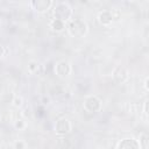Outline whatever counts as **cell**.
<instances>
[{"instance_id":"6da1fadb","label":"cell","mask_w":149,"mask_h":149,"mask_svg":"<svg viewBox=\"0 0 149 149\" xmlns=\"http://www.w3.org/2000/svg\"><path fill=\"white\" fill-rule=\"evenodd\" d=\"M65 28L68 29L69 34L73 37H84L88 31L87 23L80 19H72L68 21V24H65Z\"/></svg>"},{"instance_id":"7a4b0ae2","label":"cell","mask_w":149,"mask_h":149,"mask_svg":"<svg viewBox=\"0 0 149 149\" xmlns=\"http://www.w3.org/2000/svg\"><path fill=\"white\" fill-rule=\"evenodd\" d=\"M72 14H73V10L68 2H59L54 8V19L59 20L64 23L71 20Z\"/></svg>"},{"instance_id":"3957f363","label":"cell","mask_w":149,"mask_h":149,"mask_svg":"<svg viewBox=\"0 0 149 149\" xmlns=\"http://www.w3.org/2000/svg\"><path fill=\"white\" fill-rule=\"evenodd\" d=\"M71 128H72L71 122L66 118L58 119L56 121V123H55V133L58 136H65V135H68L71 132Z\"/></svg>"},{"instance_id":"277c9868","label":"cell","mask_w":149,"mask_h":149,"mask_svg":"<svg viewBox=\"0 0 149 149\" xmlns=\"http://www.w3.org/2000/svg\"><path fill=\"white\" fill-rule=\"evenodd\" d=\"M112 77L114 79V81L116 84H123L128 80L129 78V72H128V69L123 65H118L113 72H112Z\"/></svg>"},{"instance_id":"5b68a950","label":"cell","mask_w":149,"mask_h":149,"mask_svg":"<svg viewBox=\"0 0 149 149\" xmlns=\"http://www.w3.org/2000/svg\"><path fill=\"white\" fill-rule=\"evenodd\" d=\"M84 108L90 113H97L101 109V100L95 95H90L84 100Z\"/></svg>"},{"instance_id":"8992f818","label":"cell","mask_w":149,"mask_h":149,"mask_svg":"<svg viewBox=\"0 0 149 149\" xmlns=\"http://www.w3.org/2000/svg\"><path fill=\"white\" fill-rule=\"evenodd\" d=\"M71 71H72V68H71V64L68 61H59L55 65V72L61 78L68 77L71 73Z\"/></svg>"},{"instance_id":"52a82bcc","label":"cell","mask_w":149,"mask_h":149,"mask_svg":"<svg viewBox=\"0 0 149 149\" xmlns=\"http://www.w3.org/2000/svg\"><path fill=\"white\" fill-rule=\"evenodd\" d=\"M52 5H54V2L51 0H33V1H30L31 8L37 13L47 12L48 9H50V7Z\"/></svg>"},{"instance_id":"ba28073f","label":"cell","mask_w":149,"mask_h":149,"mask_svg":"<svg viewBox=\"0 0 149 149\" xmlns=\"http://www.w3.org/2000/svg\"><path fill=\"white\" fill-rule=\"evenodd\" d=\"M116 149H140V146L137 140L133 137H127V139H122L118 143Z\"/></svg>"},{"instance_id":"9c48e42d","label":"cell","mask_w":149,"mask_h":149,"mask_svg":"<svg viewBox=\"0 0 149 149\" xmlns=\"http://www.w3.org/2000/svg\"><path fill=\"white\" fill-rule=\"evenodd\" d=\"M98 21H99V23L101 26H109L114 21L112 10H102V12H100L99 15H98Z\"/></svg>"},{"instance_id":"30bf717a","label":"cell","mask_w":149,"mask_h":149,"mask_svg":"<svg viewBox=\"0 0 149 149\" xmlns=\"http://www.w3.org/2000/svg\"><path fill=\"white\" fill-rule=\"evenodd\" d=\"M50 28H51L54 31H56V33H61V31H63V30L65 29V23L62 22V21H59V20L52 19V20L50 21Z\"/></svg>"},{"instance_id":"8fae6325","label":"cell","mask_w":149,"mask_h":149,"mask_svg":"<svg viewBox=\"0 0 149 149\" xmlns=\"http://www.w3.org/2000/svg\"><path fill=\"white\" fill-rule=\"evenodd\" d=\"M137 142H139L140 149H149V136L147 133H141Z\"/></svg>"},{"instance_id":"7c38bea8","label":"cell","mask_w":149,"mask_h":149,"mask_svg":"<svg viewBox=\"0 0 149 149\" xmlns=\"http://www.w3.org/2000/svg\"><path fill=\"white\" fill-rule=\"evenodd\" d=\"M38 66H40L38 62H36V61H30V62L28 63V71H29L30 73H35V72L38 70Z\"/></svg>"},{"instance_id":"4fadbf2b","label":"cell","mask_w":149,"mask_h":149,"mask_svg":"<svg viewBox=\"0 0 149 149\" xmlns=\"http://www.w3.org/2000/svg\"><path fill=\"white\" fill-rule=\"evenodd\" d=\"M26 121L23 120V119H16L15 121H14V127L16 128V129H19V130H22V129H24L26 128Z\"/></svg>"},{"instance_id":"5bb4252c","label":"cell","mask_w":149,"mask_h":149,"mask_svg":"<svg viewBox=\"0 0 149 149\" xmlns=\"http://www.w3.org/2000/svg\"><path fill=\"white\" fill-rule=\"evenodd\" d=\"M13 105H14V107H16V108L22 107V105H23V98H22L21 95H15L14 99H13Z\"/></svg>"},{"instance_id":"9a60e30c","label":"cell","mask_w":149,"mask_h":149,"mask_svg":"<svg viewBox=\"0 0 149 149\" xmlns=\"http://www.w3.org/2000/svg\"><path fill=\"white\" fill-rule=\"evenodd\" d=\"M14 149H27V147L22 140H17L14 142Z\"/></svg>"},{"instance_id":"2e32d148","label":"cell","mask_w":149,"mask_h":149,"mask_svg":"<svg viewBox=\"0 0 149 149\" xmlns=\"http://www.w3.org/2000/svg\"><path fill=\"white\" fill-rule=\"evenodd\" d=\"M6 54H7V50L5 49V47L2 44H0V58H2Z\"/></svg>"},{"instance_id":"e0dca14e","label":"cell","mask_w":149,"mask_h":149,"mask_svg":"<svg viewBox=\"0 0 149 149\" xmlns=\"http://www.w3.org/2000/svg\"><path fill=\"white\" fill-rule=\"evenodd\" d=\"M143 113H144V115H146V118H147V115H148V101H144V105H143Z\"/></svg>"},{"instance_id":"ac0fdd59","label":"cell","mask_w":149,"mask_h":149,"mask_svg":"<svg viewBox=\"0 0 149 149\" xmlns=\"http://www.w3.org/2000/svg\"><path fill=\"white\" fill-rule=\"evenodd\" d=\"M148 83H149V78H148V77H146V79H144V84H143V86H144L146 91H149V86H148Z\"/></svg>"}]
</instances>
